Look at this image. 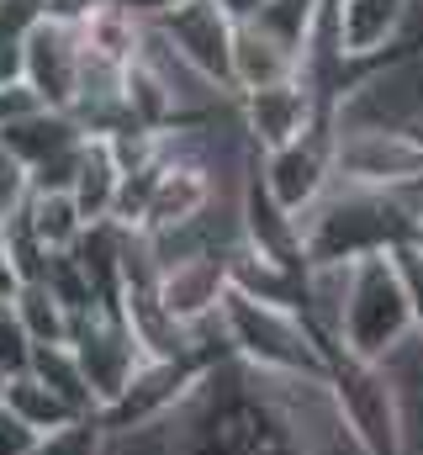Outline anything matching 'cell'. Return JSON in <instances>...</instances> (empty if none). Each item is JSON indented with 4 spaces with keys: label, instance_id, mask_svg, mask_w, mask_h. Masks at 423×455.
Here are the masks:
<instances>
[{
    "label": "cell",
    "instance_id": "6da1fadb",
    "mask_svg": "<svg viewBox=\"0 0 423 455\" xmlns=\"http://www.w3.org/2000/svg\"><path fill=\"white\" fill-rule=\"evenodd\" d=\"M413 339H419V313H413L397 249L355 259L333 349H344L355 360H371V365H387L392 355H403Z\"/></svg>",
    "mask_w": 423,
    "mask_h": 455
},
{
    "label": "cell",
    "instance_id": "7a4b0ae2",
    "mask_svg": "<svg viewBox=\"0 0 423 455\" xmlns=\"http://www.w3.org/2000/svg\"><path fill=\"white\" fill-rule=\"evenodd\" d=\"M222 339L227 349L265 371V376H302V381H328V344L313 329L302 307H275L243 291H227L222 302Z\"/></svg>",
    "mask_w": 423,
    "mask_h": 455
},
{
    "label": "cell",
    "instance_id": "3957f363",
    "mask_svg": "<svg viewBox=\"0 0 423 455\" xmlns=\"http://www.w3.org/2000/svg\"><path fill=\"white\" fill-rule=\"evenodd\" d=\"M328 392L349 424V435L360 440L365 455H408V413H403V392L397 376L387 365L355 360L344 349H328Z\"/></svg>",
    "mask_w": 423,
    "mask_h": 455
},
{
    "label": "cell",
    "instance_id": "277c9868",
    "mask_svg": "<svg viewBox=\"0 0 423 455\" xmlns=\"http://www.w3.org/2000/svg\"><path fill=\"white\" fill-rule=\"evenodd\" d=\"M339 180L392 191L423 180V143L403 122H339Z\"/></svg>",
    "mask_w": 423,
    "mask_h": 455
},
{
    "label": "cell",
    "instance_id": "5b68a950",
    "mask_svg": "<svg viewBox=\"0 0 423 455\" xmlns=\"http://www.w3.org/2000/svg\"><path fill=\"white\" fill-rule=\"evenodd\" d=\"M259 180L270 186V196L286 207V212H307L328 196V186L339 180V116L317 122L313 132H302L297 143L286 148H270L259 154Z\"/></svg>",
    "mask_w": 423,
    "mask_h": 455
},
{
    "label": "cell",
    "instance_id": "8992f818",
    "mask_svg": "<svg viewBox=\"0 0 423 455\" xmlns=\"http://www.w3.org/2000/svg\"><path fill=\"white\" fill-rule=\"evenodd\" d=\"M69 349L80 355V371H85V381H91V392H96L101 413L122 397V392H127V381H132V376H138V365L148 360V349H143V339L132 334V323H127V313H122V307H101V313L80 318Z\"/></svg>",
    "mask_w": 423,
    "mask_h": 455
},
{
    "label": "cell",
    "instance_id": "52a82bcc",
    "mask_svg": "<svg viewBox=\"0 0 423 455\" xmlns=\"http://www.w3.org/2000/svg\"><path fill=\"white\" fill-rule=\"evenodd\" d=\"M328 116H339V112L323 101V91H317L307 75L281 80V85L254 91V96H238V127H243V138L259 154L297 143L302 132H313L317 122H328Z\"/></svg>",
    "mask_w": 423,
    "mask_h": 455
},
{
    "label": "cell",
    "instance_id": "ba28073f",
    "mask_svg": "<svg viewBox=\"0 0 423 455\" xmlns=\"http://www.w3.org/2000/svg\"><path fill=\"white\" fill-rule=\"evenodd\" d=\"M413 11L419 0H333V16H339V48L355 69H387L392 59L403 53H419L408 43V27H413Z\"/></svg>",
    "mask_w": 423,
    "mask_h": 455
},
{
    "label": "cell",
    "instance_id": "9c48e42d",
    "mask_svg": "<svg viewBox=\"0 0 423 455\" xmlns=\"http://www.w3.org/2000/svg\"><path fill=\"white\" fill-rule=\"evenodd\" d=\"M80 69H85V32L69 27V21H43L32 37H27V53H21V80L53 107V112H75V96H80Z\"/></svg>",
    "mask_w": 423,
    "mask_h": 455
},
{
    "label": "cell",
    "instance_id": "30bf717a",
    "mask_svg": "<svg viewBox=\"0 0 423 455\" xmlns=\"http://www.w3.org/2000/svg\"><path fill=\"white\" fill-rule=\"evenodd\" d=\"M159 307L180 323V329H207L222 318V302H227V249H212V254H191V259H175V265H159Z\"/></svg>",
    "mask_w": 423,
    "mask_h": 455
},
{
    "label": "cell",
    "instance_id": "8fae6325",
    "mask_svg": "<svg viewBox=\"0 0 423 455\" xmlns=\"http://www.w3.org/2000/svg\"><path fill=\"white\" fill-rule=\"evenodd\" d=\"M202 75H212L222 91H233V32H238V21L217 5V0H180L175 11H164L159 21H154ZM238 101V96H233Z\"/></svg>",
    "mask_w": 423,
    "mask_h": 455
},
{
    "label": "cell",
    "instance_id": "7c38bea8",
    "mask_svg": "<svg viewBox=\"0 0 423 455\" xmlns=\"http://www.w3.org/2000/svg\"><path fill=\"white\" fill-rule=\"evenodd\" d=\"M302 75V53L275 37L265 21H238L233 32V96H254V91H270L281 80H297Z\"/></svg>",
    "mask_w": 423,
    "mask_h": 455
},
{
    "label": "cell",
    "instance_id": "4fadbf2b",
    "mask_svg": "<svg viewBox=\"0 0 423 455\" xmlns=\"http://www.w3.org/2000/svg\"><path fill=\"white\" fill-rule=\"evenodd\" d=\"M91 132H85V122L75 112H53V107H43L37 116H27V122H16V127H5L0 132V143L27 164V175H37L43 164H53V159H64V154H75L80 143H85Z\"/></svg>",
    "mask_w": 423,
    "mask_h": 455
},
{
    "label": "cell",
    "instance_id": "5bb4252c",
    "mask_svg": "<svg viewBox=\"0 0 423 455\" xmlns=\"http://www.w3.org/2000/svg\"><path fill=\"white\" fill-rule=\"evenodd\" d=\"M122 180H127V170H122L116 143L101 138V132H91L85 138V154H80V175H75V202H80L85 223H111L116 218Z\"/></svg>",
    "mask_w": 423,
    "mask_h": 455
},
{
    "label": "cell",
    "instance_id": "9a60e30c",
    "mask_svg": "<svg viewBox=\"0 0 423 455\" xmlns=\"http://www.w3.org/2000/svg\"><path fill=\"white\" fill-rule=\"evenodd\" d=\"M11 318L27 329V339L37 344V349H43V344H69L75 339V323H80L43 281H27V286L11 297Z\"/></svg>",
    "mask_w": 423,
    "mask_h": 455
},
{
    "label": "cell",
    "instance_id": "2e32d148",
    "mask_svg": "<svg viewBox=\"0 0 423 455\" xmlns=\"http://www.w3.org/2000/svg\"><path fill=\"white\" fill-rule=\"evenodd\" d=\"M0 408H11L32 435H53V429H64V424H75V419H91V413H75V408H69L48 381H37L32 371H27V376H11Z\"/></svg>",
    "mask_w": 423,
    "mask_h": 455
},
{
    "label": "cell",
    "instance_id": "e0dca14e",
    "mask_svg": "<svg viewBox=\"0 0 423 455\" xmlns=\"http://www.w3.org/2000/svg\"><path fill=\"white\" fill-rule=\"evenodd\" d=\"M27 223L37 228V238L48 243V254H69L85 238V212L75 202V191H32L27 196Z\"/></svg>",
    "mask_w": 423,
    "mask_h": 455
},
{
    "label": "cell",
    "instance_id": "ac0fdd59",
    "mask_svg": "<svg viewBox=\"0 0 423 455\" xmlns=\"http://www.w3.org/2000/svg\"><path fill=\"white\" fill-rule=\"evenodd\" d=\"M32 376L48 381L75 413H101V403H96V392H91V381H85V371H80V355H75L69 344H43V349L32 355Z\"/></svg>",
    "mask_w": 423,
    "mask_h": 455
},
{
    "label": "cell",
    "instance_id": "d6986e66",
    "mask_svg": "<svg viewBox=\"0 0 423 455\" xmlns=\"http://www.w3.org/2000/svg\"><path fill=\"white\" fill-rule=\"evenodd\" d=\"M106 445H111V435H106L101 413H91V419H75V424L43 435L37 455H106Z\"/></svg>",
    "mask_w": 423,
    "mask_h": 455
},
{
    "label": "cell",
    "instance_id": "ffe728a7",
    "mask_svg": "<svg viewBox=\"0 0 423 455\" xmlns=\"http://www.w3.org/2000/svg\"><path fill=\"white\" fill-rule=\"evenodd\" d=\"M27 196H32V175H27V164L0 143V228L27 207Z\"/></svg>",
    "mask_w": 423,
    "mask_h": 455
},
{
    "label": "cell",
    "instance_id": "44dd1931",
    "mask_svg": "<svg viewBox=\"0 0 423 455\" xmlns=\"http://www.w3.org/2000/svg\"><path fill=\"white\" fill-rule=\"evenodd\" d=\"M32 355H37V344L27 339V329L5 313L0 318V365H5V376H27L32 371Z\"/></svg>",
    "mask_w": 423,
    "mask_h": 455
},
{
    "label": "cell",
    "instance_id": "7402d4cb",
    "mask_svg": "<svg viewBox=\"0 0 423 455\" xmlns=\"http://www.w3.org/2000/svg\"><path fill=\"white\" fill-rule=\"evenodd\" d=\"M48 107L27 80H0V132L5 127H16V122H27V116H37Z\"/></svg>",
    "mask_w": 423,
    "mask_h": 455
},
{
    "label": "cell",
    "instance_id": "603a6c76",
    "mask_svg": "<svg viewBox=\"0 0 423 455\" xmlns=\"http://www.w3.org/2000/svg\"><path fill=\"white\" fill-rule=\"evenodd\" d=\"M43 435H32L11 408H0V455H37Z\"/></svg>",
    "mask_w": 423,
    "mask_h": 455
},
{
    "label": "cell",
    "instance_id": "cb8c5ba5",
    "mask_svg": "<svg viewBox=\"0 0 423 455\" xmlns=\"http://www.w3.org/2000/svg\"><path fill=\"white\" fill-rule=\"evenodd\" d=\"M397 265H403V281H408V297H413V313H419V339H423V249L419 243L397 249Z\"/></svg>",
    "mask_w": 423,
    "mask_h": 455
},
{
    "label": "cell",
    "instance_id": "d4e9b609",
    "mask_svg": "<svg viewBox=\"0 0 423 455\" xmlns=\"http://www.w3.org/2000/svg\"><path fill=\"white\" fill-rule=\"evenodd\" d=\"M106 5H116V0H48V16L53 21H69V27H85L96 11H106Z\"/></svg>",
    "mask_w": 423,
    "mask_h": 455
},
{
    "label": "cell",
    "instance_id": "484cf974",
    "mask_svg": "<svg viewBox=\"0 0 423 455\" xmlns=\"http://www.w3.org/2000/svg\"><path fill=\"white\" fill-rule=\"evenodd\" d=\"M116 5H122L127 16H138V21H159V16H164V11H175L180 0H116Z\"/></svg>",
    "mask_w": 423,
    "mask_h": 455
},
{
    "label": "cell",
    "instance_id": "4316f807",
    "mask_svg": "<svg viewBox=\"0 0 423 455\" xmlns=\"http://www.w3.org/2000/svg\"><path fill=\"white\" fill-rule=\"evenodd\" d=\"M21 291V275H16V265H11V254H5V243H0V297L11 302Z\"/></svg>",
    "mask_w": 423,
    "mask_h": 455
},
{
    "label": "cell",
    "instance_id": "83f0119b",
    "mask_svg": "<svg viewBox=\"0 0 423 455\" xmlns=\"http://www.w3.org/2000/svg\"><path fill=\"white\" fill-rule=\"evenodd\" d=\"M217 5H222V11H227L233 21H254V16H259V11H265L270 0H217Z\"/></svg>",
    "mask_w": 423,
    "mask_h": 455
},
{
    "label": "cell",
    "instance_id": "f1b7e54d",
    "mask_svg": "<svg viewBox=\"0 0 423 455\" xmlns=\"http://www.w3.org/2000/svg\"><path fill=\"white\" fill-rule=\"evenodd\" d=\"M403 127H408V132H413V138L423 143V116H413V122H403Z\"/></svg>",
    "mask_w": 423,
    "mask_h": 455
},
{
    "label": "cell",
    "instance_id": "f546056e",
    "mask_svg": "<svg viewBox=\"0 0 423 455\" xmlns=\"http://www.w3.org/2000/svg\"><path fill=\"white\" fill-rule=\"evenodd\" d=\"M5 387H11V376H5V365H0V403H5Z\"/></svg>",
    "mask_w": 423,
    "mask_h": 455
},
{
    "label": "cell",
    "instance_id": "4dcf8cb0",
    "mask_svg": "<svg viewBox=\"0 0 423 455\" xmlns=\"http://www.w3.org/2000/svg\"><path fill=\"white\" fill-rule=\"evenodd\" d=\"M419 249H423V207H419Z\"/></svg>",
    "mask_w": 423,
    "mask_h": 455
},
{
    "label": "cell",
    "instance_id": "1f68e13d",
    "mask_svg": "<svg viewBox=\"0 0 423 455\" xmlns=\"http://www.w3.org/2000/svg\"><path fill=\"white\" fill-rule=\"evenodd\" d=\"M5 313H11V302H5V297H0V318H5Z\"/></svg>",
    "mask_w": 423,
    "mask_h": 455
}]
</instances>
